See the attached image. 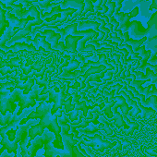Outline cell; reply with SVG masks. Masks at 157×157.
Listing matches in <instances>:
<instances>
[{
    "label": "cell",
    "instance_id": "obj_5",
    "mask_svg": "<svg viewBox=\"0 0 157 157\" xmlns=\"http://www.w3.org/2000/svg\"><path fill=\"white\" fill-rule=\"evenodd\" d=\"M34 108L32 107V108H26L25 110H23V112L19 116L17 113H18V107L15 109V111L13 112V115L9 122L8 125L2 127L1 128H0V135L1 134H7L8 132H15L17 130H15L17 128V126L19 123H21L26 117H28L32 112H33Z\"/></svg>",
    "mask_w": 157,
    "mask_h": 157
},
{
    "label": "cell",
    "instance_id": "obj_18",
    "mask_svg": "<svg viewBox=\"0 0 157 157\" xmlns=\"http://www.w3.org/2000/svg\"><path fill=\"white\" fill-rule=\"evenodd\" d=\"M105 65H101V66H98V67H90L84 74H82V78H84V80H86V78L92 75V74H95V73H99L100 71H105Z\"/></svg>",
    "mask_w": 157,
    "mask_h": 157
},
{
    "label": "cell",
    "instance_id": "obj_1",
    "mask_svg": "<svg viewBox=\"0 0 157 157\" xmlns=\"http://www.w3.org/2000/svg\"><path fill=\"white\" fill-rule=\"evenodd\" d=\"M41 92L42 90L38 84L34 85L28 94H24L23 91L20 88H15L12 93L7 90L5 93L0 94V113L6 116L7 112L13 113L20 106V110L17 113L20 116L26 108L36 105V98L41 94Z\"/></svg>",
    "mask_w": 157,
    "mask_h": 157
},
{
    "label": "cell",
    "instance_id": "obj_43",
    "mask_svg": "<svg viewBox=\"0 0 157 157\" xmlns=\"http://www.w3.org/2000/svg\"><path fill=\"white\" fill-rule=\"evenodd\" d=\"M80 99V95H77V94H75V98L74 99H72V101L74 102V103H78V100Z\"/></svg>",
    "mask_w": 157,
    "mask_h": 157
},
{
    "label": "cell",
    "instance_id": "obj_2",
    "mask_svg": "<svg viewBox=\"0 0 157 157\" xmlns=\"http://www.w3.org/2000/svg\"><path fill=\"white\" fill-rule=\"evenodd\" d=\"M60 135L64 145L63 149H57L53 145V141L56 140L55 133L51 132L49 129H44V133L42 134L44 143V157H76L73 147L78 142V140H77L73 139L74 134H68V132L65 130H61Z\"/></svg>",
    "mask_w": 157,
    "mask_h": 157
},
{
    "label": "cell",
    "instance_id": "obj_25",
    "mask_svg": "<svg viewBox=\"0 0 157 157\" xmlns=\"http://www.w3.org/2000/svg\"><path fill=\"white\" fill-rule=\"evenodd\" d=\"M88 11H92V12L94 13V4H93L92 1H90V0H85V1H84V10H83V12L82 13L81 16L84 17V15Z\"/></svg>",
    "mask_w": 157,
    "mask_h": 157
},
{
    "label": "cell",
    "instance_id": "obj_13",
    "mask_svg": "<svg viewBox=\"0 0 157 157\" xmlns=\"http://www.w3.org/2000/svg\"><path fill=\"white\" fill-rule=\"evenodd\" d=\"M123 38H124V42H125L126 44H128L131 45L132 50H133L134 52H137V49H138L140 45H142V44H143V43L146 41L144 37H143V38H141V39H140V40H139V41H137V40H131V39H129V37H128V33H125L123 34Z\"/></svg>",
    "mask_w": 157,
    "mask_h": 157
},
{
    "label": "cell",
    "instance_id": "obj_11",
    "mask_svg": "<svg viewBox=\"0 0 157 157\" xmlns=\"http://www.w3.org/2000/svg\"><path fill=\"white\" fill-rule=\"evenodd\" d=\"M100 23L97 21H80L78 22V31H86V30H94L96 33H100L101 31L99 30Z\"/></svg>",
    "mask_w": 157,
    "mask_h": 157
},
{
    "label": "cell",
    "instance_id": "obj_8",
    "mask_svg": "<svg viewBox=\"0 0 157 157\" xmlns=\"http://www.w3.org/2000/svg\"><path fill=\"white\" fill-rule=\"evenodd\" d=\"M21 29H16L12 26H9L7 28V30L5 31V33H3V35L0 37V50H2L4 52H9L10 51V47H8L6 45V43L11 39Z\"/></svg>",
    "mask_w": 157,
    "mask_h": 157
},
{
    "label": "cell",
    "instance_id": "obj_23",
    "mask_svg": "<svg viewBox=\"0 0 157 157\" xmlns=\"http://www.w3.org/2000/svg\"><path fill=\"white\" fill-rule=\"evenodd\" d=\"M105 71H102L101 73L99 72V73H95V74H92V75H90L86 80H85V82L86 83H89V82H94V81H96V82H100L98 78H103L104 77V75H105Z\"/></svg>",
    "mask_w": 157,
    "mask_h": 157
},
{
    "label": "cell",
    "instance_id": "obj_50",
    "mask_svg": "<svg viewBox=\"0 0 157 157\" xmlns=\"http://www.w3.org/2000/svg\"><path fill=\"white\" fill-rule=\"evenodd\" d=\"M0 86H1V82H0Z\"/></svg>",
    "mask_w": 157,
    "mask_h": 157
},
{
    "label": "cell",
    "instance_id": "obj_31",
    "mask_svg": "<svg viewBox=\"0 0 157 157\" xmlns=\"http://www.w3.org/2000/svg\"><path fill=\"white\" fill-rule=\"evenodd\" d=\"M119 47L121 48V49H127L128 50V52L130 54V56H132V57H137L138 56V55L132 50V47L129 45V44H121V45H119Z\"/></svg>",
    "mask_w": 157,
    "mask_h": 157
},
{
    "label": "cell",
    "instance_id": "obj_36",
    "mask_svg": "<svg viewBox=\"0 0 157 157\" xmlns=\"http://www.w3.org/2000/svg\"><path fill=\"white\" fill-rule=\"evenodd\" d=\"M49 97V94H48V93L47 94H40L37 98H36V101H40V102H44V101H45L47 98Z\"/></svg>",
    "mask_w": 157,
    "mask_h": 157
},
{
    "label": "cell",
    "instance_id": "obj_49",
    "mask_svg": "<svg viewBox=\"0 0 157 157\" xmlns=\"http://www.w3.org/2000/svg\"><path fill=\"white\" fill-rule=\"evenodd\" d=\"M90 1H92V2H96V0H90Z\"/></svg>",
    "mask_w": 157,
    "mask_h": 157
},
{
    "label": "cell",
    "instance_id": "obj_3",
    "mask_svg": "<svg viewBox=\"0 0 157 157\" xmlns=\"http://www.w3.org/2000/svg\"><path fill=\"white\" fill-rule=\"evenodd\" d=\"M61 117V111L58 110L57 113H56L55 115L51 114V110L47 111L41 118L39 123H37L36 125L31 127V128L28 131V135L31 138V140H34L37 136H41L44 129L47 128L49 129L51 132L55 133L56 135V139L57 140V145L56 148L58 149H63L64 145L62 142V138H61V127L58 124L57 118Z\"/></svg>",
    "mask_w": 157,
    "mask_h": 157
},
{
    "label": "cell",
    "instance_id": "obj_46",
    "mask_svg": "<svg viewBox=\"0 0 157 157\" xmlns=\"http://www.w3.org/2000/svg\"><path fill=\"white\" fill-rule=\"evenodd\" d=\"M5 78H6V77H4L2 74H0V80H5Z\"/></svg>",
    "mask_w": 157,
    "mask_h": 157
},
{
    "label": "cell",
    "instance_id": "obj_9",
    "mask_svg": "<svg viewBox=\"0 0 157 157\" xmlns=\"http://www.w3.org/2000/svg\"><path fill=\"white\" fill-rule=\"evenodd\" d=\"M113 17L119 23V26H118V29L117 30L122 31L124 33H128V31L129 29L128 27H130V26H128L127 23H128V20L131 18L130 15H129V13H123V12H121V13H114Z\"/></svg>",
    "mask_w": 157,
    "mask_h": 157
},
{
    "label": "cell",
    "instance_id": "obj_38",
    "mask_svg": "<svg viewBox=\"0 0 157 157\" xmlns=\"http://www.w3.org/2000/svg\"><path fill=\"white\" fill-rule=\"evenodd\" d=\"M110 41L111 42H115V43H117V44H121L122 42H123V39H121V38H118V37H112V38H110Z\"/></svg>",
    "mask_w": 157,
    "mask_h": 157
},
{
    "label": "cell",
    "instance_id": "obj_10",
    "mask_svg": "<svg viewBox=\"0 0 157 157\" xmlns=\"http://www.w3.org/2000/svg\"><path fill=\"white\" fill-rule=\"evenodd\" d=\"M82 36H73V35H67L65 39V45H66V50L72 52V53H77V44L78 42L82 39Z\"/></svg>",
    "mask_w": 157,
    "mask_h": 157
},
{
    "label": "cell",
    "instance_id": "obj_37",
    "mask_svg": "<svg viewBox=\"0 0 157 157\" xmlns=\"http://www.w3.org/2000/svg\"><path fill=\"white\" fill-rule=\"evenodd\" d=\"M74 56H75V59H76V60H78L80 63L82 62V64H86L85 59H84V57H83L82 56H80V55H75Z\"/></svg>",
    "mask_w": 157,
    "mask_h": 157
},
{
    "label": "cell",
    "instance_id": "obj_48",
    "mask_svg": "<svg viewBox=\"0 0 157 157\" xmlns=\"http://www.w3.org/2000/svg\"><path fill=\"white\" fill-rule=\"evenodd\" d=\"M113 1V0H107V2L106 3H110V2H112Z\"/></svg>",
    "mask_w": 157,
    "mask_h": 157
},
{
    "label": "cell",
    "instance_id": "obj_6",
    "mask_svg": "<svg viewBox=\"0 0 157 157\" xmlns=\"http://www.w3.org/2000/svg\"><path fill=\"white\" fill-rule=\"evenodd\" d=\"M88 138V140H90V141H83L82 139H81L82 140V144L86 145V146H92L94 147V150L99 151H103L105 148H111L115 145V143H111L108 141H105L101 139L100 135H95L94 137L92 136H86Z\"/></svg>",
    "mask_w": 157,
    "mask_h": 157
},
{
    "label": "cell",
    "instance_id": "obj_22",
    "mask_svg": "<svg viewBox=\"0 0 157 157\" xmlns=\"http://www.w3.org/2000/svg\"><path fill=\"white\" fill-rule=\"evenodd\" d=\"M122 94V96L127 100V102H128V104L130 105V106H133L134 107V109H135V112H134V114H133V116H135L138 112H139V105H137V103H136V101H134L133 99H130V97H128L127 94H126V93L125 92H122L121 93Z\"/></svg>",
    "mask_w": 157,
    "mask_h": 157
},
{
    "label": "cell",
    "instance_id": "obj_14",
    "mask_svg": "<svg viewBox=\"0 0 157 157\" xmlns=\"http://www.w3.org/2000/svg\"><path fill=\"white\" fill-rule=\"evenodd\" d=\"M10 50L11 52H17V51H20V50H29V51H33V50H36L34 45H32V44H24V43H16L15 44H13L12 46L10 47Z\"/></svg>",
    "mask_w": 157,
    "mask_h": 157
},
{
    "label": "cell",
    "instance_id": "obj_17",
    "mask_svg": "<svg viewBox=\"0 0 157 157\" xmlns=\"http://www.w3.org/2000/svg\"><path fill=\"white\" fill-rule=\"evenodd\" d=\"M146 81H135V82H133L131 84H129L130 86H134V87H136V89H137V92L139 93V94H142V95H147L148 94V93H149V90H150V87H151V85L150 86H147L145 89H142L141 88V84H143L144 82H145Z\"/></svg>",
    "mask_w": 157,
    "mask_h": 157
},
{
    "label": "cell",
    "instance_id": "obj_15",
    "mask_svg": "<svg viewBox=\"0 0 157 157\" xmlns=\"http://www.w3.org/2000/svg\"><path fill=\"white\" fill-rule=\"evenodd\" d=\"M102 127H103L102 125L101 126H95V125H94V123L91 122L89 124V127H86L84 128H80V129H78V132L83 133L86 136H93L96 131H98L99 129H101Z\"/></svg>",
    "mask_w": 157,
    "mask_h": 157
},
{
    "label": "cell",
    "instance_id": "obj_35",
    "mask_svg": "<svg viewBox=\"0 0 157 157\" xmlns=\"http://www.w3.org/2000/svg\"><path fill=\"white\" fill-rule=\"evenodd\" d=\"M114 2L116 3V9H115V13H118L119 10H121V7H122V2L123 0H114Z\"/></svg>",
    "mask_w": 157,
    "mask_h": 157
},
{
    "label": "cell",
    "instance_id": "obj_12",
    "mask_svg": "<svg viewBox=\"0 0 157 157\" xmlns=\"http://www.w3.org/2000/svg\"><path fill=\"white\" fill-rule=\"evenodd\" d=\"M33 44L35 47L36 50H38L41 46L44 47L45 50H50L51 48V44L49 43L46 42V37L44 35H41L40 33H37L35 38L33 40Z\"/></svg>",
    "mask_w": 157,
    "mask_h": 157
},
{
    "label": "cell",
    "instance_id": "obj_40",
    "mask_svg": "<svg viewBox=\"0 0 157 157\" xmlns=\"http://www.w3.org/2000/svg\"><path fill=\"white\" fill-rule=\"evenodd\" d=\"M17 1H19V0H9V1H8V2L6 3V5H7L8 7H10V6H11L12 4H15V3H16Z\"/></svg>",
    "mask_w": 157,
    "mask_h": 157
},
{
    "label": "cell",
    "instance_id": "obj_7",
    "mask_svg": "<svg viewBox=\"0 0 157 157\" xmlns=\"http://www.w3.org/2000/svg\"><path fill=\"white\" fill-rule=\"evenodd\" d=\"M84 1L85 0H64L60 3V8L62 10L66 9H74L76 12L71 16V21L75 20L77 17L81 16L84 10Z\"/></svg>",
    "mask_w": 157,
    "mask_h": 157
},
{
    "label": "cell",
    "instance_id": "obj_42",
    "mask_svg": "<svg viewBox=\"0 0 157 157\" xmlns=\"http://www.w3.org/2000/svg\"><path fill=\"white\" fill-rule=\"evenodd\" d=\"M44 151H39L37 152V154L35 155V157H44Z\"/></svg>",
    "mask_w": 157,
    "mask_h": 157
},
{
    "label": "cell",
    "instance_id": "obj_30",
    "mask_svg": "<svg viewBox=\"0 0 157 157\" xmlns=\"http://www.w3.org/2000/svg\"><path fill=\"white\" fill-rule=\"evenodd\" d=\"M52 2H55V0H44V1H38V2H36L35 5L40 7L42 10H46L47 8H49L50 4Z\"/></svg>",
    "mask_w": 157,
    "mask_h": 157
},
{
    "label": "cell",
    "instance_id": "obj_4",
    "mask_svg": "<svg viewBox=\"0 0 157 157\" xmlns=\"http://www.w3.org/2000/svg\"><path fill=\"white\" fill-rule=\"evenodd\" d=\"M40 119L37 118V119H30L29 121H27L25 124H20L19 127H18V129L16 131V134H15V138L14 140L11 141L8 135L7 134H1V137H2V140L0 141L2 145V149L0 150V155L2 154V152L5 151V149L10 152H13L15 153V155H17V151H18V143L21 142L23 139L29 137L28 135V131L29 129L31 128V127L36 125L37 123H39Z\"/></svg>",
    "mask_w": 157,
    "mask_h": 157
},
{
    "label": "cell",
    "instance_id": "obj_45",
    "mask_svg": "<svg viewBox=\"0 0 157 157\" xmlns=\"http://www.w3.org/2000/svg\"><path fill=\"white\" fill-rule=\"evenodd\" d=\"M17 157H22L21 154V147L19 148L18 147V151H17Z\"/></svg>",
    "mask_w": 157,
    "mask_h": 157
},
{
    "label": "cell",
    "instance_id": "obj_32",
    "mask_svg": "<svg viewBox=\"0 0 157 157\" xmlns=\"http://www.w3.org/2000/svg\"><path fill=\"white\" fill-rule=\"evenodd\" d=\"M11 87H15L14 82H4L3 84H1V86H0V94L5 93L8 88L10 89Z\"/></svg>",
    "mask_w": 157,
    "mask_h": 157
},
{
    "label": "cell",
    "instance_id": "obj_47",
    "mask_svg": "<svg viewBox=\"0 0 157 157\" xmlns=\"http://www.w3.org/2000/svg\"><path fill=\"white\" fill-rule=\"evenodd\" d=\"M64 0H55V2L56 3H61V2H63Z\"/></svg>",
    "mask_w": 157,
    "mask_h": 157
},
{
    "label": "cell",
    "instance_id": "obj_33",
    "mask_svg": "<svg viewBox=\"0 0 157 157\" xmlns=\"http://www.w3.org/2000/svg\"><path fill=\"white\" fill-rule=\"evenodd\" d=\"M103 1L104 0H96V2L94 5V14H96L97 12H99V10H101V6L103 5Z\"/></svg>",
    "mask_w": 157,
    "mask_h": 157
},
{
    "label": "cell",
    "instance_id": "obj_20",
    "mask_svg": "<svg viewBox=\"0 0 157 157\" xmlns=\"http://www.w3.org/2000/svg\"><path fill=\"white\" fill-rule=\"evenodd\" d=\"M83 73L82 70H77V71H74V72H62L60 74V77L61 78H75L76 77L78 76H82Z\"/></svg>",
    "mask_w": 157,
    "mask_h": 157
},
{
    "label": "cell",
    "instance_id": "obj_21",
    "mask_svg": "<svg viewBox=\"0 0 157 157\" xmlns=\"http://www.w3.org/2000/svg\"><path fill=\"white\" fill-rule=\"evenodd\" d=\"M141 104L145 106H151L157 111V98L155 96H150L146 99V101H144Z\"/></svg>",
    "mask_w": 157,
    "mask_h": 157
},
{
    "label": "cell",
    "instance_id": "obj_29",
    "mask_svg": "<svg viewBox=\"0 0 157 157\" xmlns=\"http://www.w3.org/2000/svg\"><path fill=\"white\" fill-rule=\"evenodd\" d=\"M71 102H72V97L71 96H68V99L64 104L66 113H69L70 111H73V109L75 108V105H71Z\"/></svg>",
    "mask_w": 157,
    "mask_h": 157
},
{
    "label": "cell",
    "instance_id": "obj_24",
    "mask_svg": "<svg viewBox=\"0 0 157 157\" xmlns=\"http://www.w3.org/2000/svg\"><path fill=\"white\" fill-rule=\"evenodd\" d=\"M149 78H151V82L148 84V86H150L151 83H154L156 85V87H157V75H154L152 70H151V69L148 70L147 76L144 77V81H147V80H149Z\"/></svg>",
    "mask_w": 157,
    "mask_h": 157
},
{
    "label": "cell",
    "instance_id": "obj_44",
    "mask_svg": "<svg viewBox=\"0 0 157 157\" xmlns=\"http://www.w3.org/2000/svg\"><path fill=\"white\" fill-rule=\"evenodd\" d=\"M154 3L151 6V9H154V8H157V0H153Z\"/></svg>",
    "mask_w": 157,
    "mask_h": 157
},
{
    "label": "cell",
    "instance_id": "obj_34",
    "mask_svg": "<svg viewBox=\"0 0 157 157\" xmlns=\"http://www.w3.org/2000/svg\"><path fill=\"white\" fill-rule=\"evenodd\" d=\"M19 4H21L23 6L24 9L27 10V8H30L32 3H33V0H19V1H17Z\"/></svg>",
    "mask_w": 157,
    "mask_h": 157
},
{
    "label": "cell",
    "instance_id": "obj_27",
    "mask_svg": "<svg viewBox=\"0 0 157 157\" xmlns=\"http://www.w3.org/2000/svg\"><path fill=\"white\" fill-rule=\"evenodd\" d=\"M77 108H78V110H82V114H83V117H87V115H88V107L86 106V102L85 101H82L81 104H77L75 105Z\"/></svg>",
    "mask_w": 157,
    "mask_h": 157
},
{
    "label": "cell",
    "instance_id": "obj_16",
    "mask_svg": "<svg viewBox=\"0 0 157 157\" xmlns=\"http://www.w3.org/2000/svg\"><path fill=\"white\" fill-rule=\"evenodd\" d=\"M10 26L9 21L6 20V10L0 9V37L5 33V29Z\"/></svg>",
    "mask_w": 157,
    "mask_h": 157
},
{
    "label": "cell",
    "instance_id": "obj_26",
    "mask_svg": "<svg viewBox=\"0 0 157 157\" xmlns=\"http://www.w3.org/2000/svg\"><path fill=\"white\" fill-rule=\"evenodd\" d=\"M107 8H108V11L105 13V16L108 17V18H111L113 17L114 13H115V9H116V3L114 1L110 2V3H106L105 5Z\"/></svg>",
    "mask_w": 157,
    "mask_h": 157
},
{
    "label": "cell",
    "instance_id": "obj_19",
    "mask_svg": "<svg viewBox=\"0 0 157 157\" xmlns=\"http://www.w3.org/2000/svg\"><path fill=\"white\" fill-rule=\"evenodd\" d=\"M80 64H81V63L78 62V60H76L75 58H73V59H71V61L69 62L68 66L63 68V72H71V71H73L74 69H76V68H78V67H80Z\"/></svg>",
    "mask_w": 157,
    "mask_h": 157
},
{
    "label": "cell",
    "instance_id": "obj_28",
    "mask_svg": "<svg viewBox=\"0 0 157 157\" xmlns=\"http://www.w3.org/2000/svg\"><path fill=\"white\" fill-rule=\"evenodd\" d=\"M138 105H139V107H140V108L142 109V117H143V118H148V117H150V116L153 115L154 112H155V111L152 110V109L144 108L143 106H141L140 104H138Z\"/></svg>",
    "mask_w": 157,
    "mask_h": 157
},
{
    "label": "cell",
    "instance_id": "obj_39",
    "mask_svg": "<svg viewBox=\"0 0 157 157\" xmlns=\"http://www.w3.org/2000/svg\"><path fill=\"white\" fill-rule=\"evenodd\" d=\"M138 12H139V9L136 7V8H135V9L130 12V14H129V15H130V17H131V18H133V17H135V16L138 14Z\"/></svg>",
    "mask_w": 157,
    "mask_h": 157
},
{
    "label": "cell",
    "instance_id": "obj_41",
    "mask_svg": "<svg viewBox=\"0 0 157 157\" xmlns=\"http://www.w3.org/2000/svg\"><path fill=\"white\" fill-rule=\"evenodd\" d=\"M116 33L119 36V38H121V39H123V34H122V31H120V30H117L116 31Z\"/></svg>",
    "mask_w": 157,
    "mask_h": 157
}]
</instances>
